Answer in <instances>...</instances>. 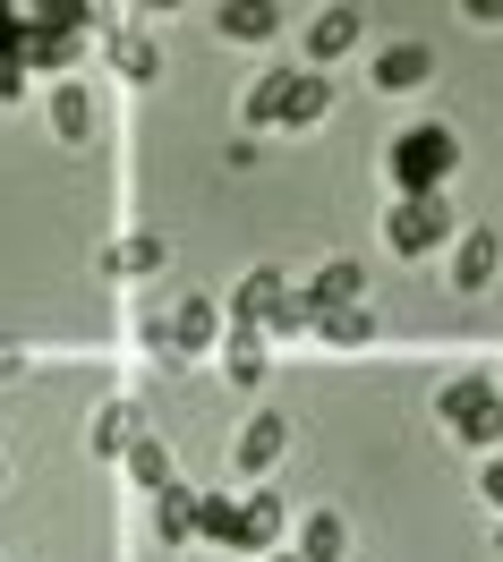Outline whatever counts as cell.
<instances>
[{
  "label": "cell",
  "mask_w": 503,
  "mask_h": 562,
  "mask_svg": "<svg viewBox=\"0 0 503 562\" xmlns=\"http://www.w3.org/2000/svg\"><path fill=\"white\" fill-rule=\"evenodd\" d=\"M333 111V86H324L316 69H265L248 94V120L256 128H308V120H324Z\"/></svg>",
  "instance_id": "obj_1"
},
{
  "label": "cell",
  "mask_w": 503,
  "mask_h": 562,
  "mask_svg": "<svg viewBox=\"0 0 503 562\" xmlns=\"http://www.w3.org/2000/svg\"><path fill=\"white\" fill-rule=\"evenodd\" d=\"M452 162H461V137H452L444 120H418V128H401V137H393V179H401V196H444Z\"/></svg>",
  "instance_id": "obj_2"
},
{
  "label": "cell",
  "mask_w": 503,
  "mask_h": 562,
  "mask_svg": "<svg viewBox=\"0 0 503 562\" xmlns=\"http://www.w3.org/2000/svg\"><path fill=\"white\" fill-rule=\"evenodd\" d=\"M435 418L452 426L461 443H478V452H495V443H503V392H495V375H461V384H444V401H435Z\"/></svg>",
  "instance_id": "obj_3"
},
{
  "label": "cell",
  "mask_w": 503,
  "mask_h": 562,
  "mask_svg": "<svg viewBox=\"0 0 503 562\" xmlns=\"http://www.w3.org/2000/svg\"><path fill=\"white\" fill-rule=\"evenodd\" d=\"M214 341H222V307H214V299H180L163 324L145 316V350L163 358V367H188V358L214 350Z\"/></svg>",
  "instance_id": "obj_4"
},
{
  "label": "cell",
  "mask_w": 503,
  "mask_h": 562,
  "mask_svg": "<svg viewBox=\"0 0 503 562\" xmlns=\"http://www.w3.org/2000/svg\"><path fill=\"white\" fill-rule=\"evenodd\" d=\"M384 231H393V256H427V247H444L461 222H452V205H444V196H401Z\"/></svg>",
  "instance_id": "obj_5"
},
{
  "label": "cell",
  "mask_w": 503,
  "mask_h": 562,
  "mask_svg": "<svg viewBox=\"0 0 503 562\" xmlns=\"http://www.w3.org/2000/svg\"><path fill=\"white\" fill-rule=\"evenodd\" d=\"M495 273H503V239H495V231H461V247H452V281H461V299H478Z\"/></svg>",
  "instance_id": "obj_6"
},
{
  "label": "cell",
  "mask_w": 503,
  "mask_h": 562,
  "mask_svg": "<svg viewBox=\"0 0 503 562\" xmlns=\"http://www.w3.org/2000/svg\"><path fill=\"white\" fill-rule=\"evenodd\" d=\"M359 299H367V273L350 265V256H333V265L308 281V324H316L324 307H359Z\"/></svg>",
  "instance_id": "obj_7"
},
{
  "label": "cell",
  "mask_w": 503,
  "mask_h": 562,
  "mask_svg": "<svg viewBox=\"0 0 503 562\" xmlns=\"http://www.w3.org/2000/svg\"><path fill=\"white\" fill-rule=\"evenodd\" d=\"M427 77H435L427 43H384V52H376V86H384V94H410V86H427Z\"/></svg>",
  "instance_id": "obj_8"
},
{
  "label": "cell",
  "mask_w": 503,
  "mask_h": 562,
  "mask_svg": "<svg viewBox=\"0 0 503 562\" xmlns=\"http://www.w3.org/2000/svg\"><path fill=\"white\" fill-rule=\"evenodd\" d=\"M282 494H248V503H239V537H231V546H239V554H265V546H273V537H282Z\"/></svg>",
  "instance_id": "obj_9"
},
{
  "label": "cell",
  "mask_w": 503,
  "mask_h": 562,
  "mask_svg": "<svg viewBox=\"0 0 503 562\" xmlns=\"http://www.w3.org/2000/svg\"><path fill=\"white\" fill-rule=\"evenodd\" d=\"M111 69L128 77V86H154V77H163V52H154V35H145V26H120V35H111Z\"/></svg>",
  "instance_id": "obj_10"
},
{
  "label": "cell",
  "mask_w": 503,
  "mask_h": 562,
  "mask_svg": "<svg viewBox=\"0 0 503 562\" xmlns=\"http://www.w3.org/2000/svg\"><path fill=\"white\" fill-rule=\"evenodd\" d=\"M52 128H60V145H86L94 128H103L94 94H86V86H60V94H52Z\"/></svg>",
  "instance_id": "obj_11"
},
{
  "label": "cell",
  "mask_w": 503,
  "mask_h": 562,
  "mask_svg": "<svg viewBox=\"0 0 503 562\" xmlns=\"http://www.w3.org/2000/svg\"><path fill=\"white\" fill-rule=\"evenodd\" d=\"M214 26H222V35H239V43H265L273 26H282V9H273V0H222Z\"/></svg>",
  "instance_id": "obj_12"
},
{
  "label": "cell",
  "mask_w": 503,
  "mask_h": 562,
  "mask_svg": "<svg viewBox=\"0 0 503 562\" xmlns=\"http://www.w3.org/2000/svg\"><path fill=\"white\" fill-rule=\"evenodd\" d=\"M282 452H290V418H282V409L248 418V435H239V460H248V469H273Z\"/></svg>",
  "instance_id": "obj_13"
},
{
  "label": "cell",
  "mask_w": 503,
  "mask_h": 562,
  "mask_svg": "<svg viewBox=\"0 0 503 562\" xmlns=\"http://www.w3.org/2000/svg\"><path fill=\"white\" fill-rule=\"evenodd\" d=\"M137 435H145V409H137V401H111L103 418H94V435H86V443H94V452H128Z\"/></svg>",
  "instance_id": "obj_14"
},
{
  "label": "cell",
  "mask_w": 503,
  "mask_h": 562,
  "mask_svg": "<svg viewBox=\"0 0 503 562\" xmlns=\"http://www.w3.org/2000/svg\"><path fill=\"white\" fill-rule=\"evenodd\" d=\"M282 290H290V281L273 273V265H265V273H248V281H239V299H231V316H239V324L256 333V324L273 316V299H282Z\"/></svg>",
  "instance_id": "obj_15"
},
{
  "label": "cell",
  "mask_w": 503,
  "mask_h": 562,
  "mask_svg": "<svg viewBox=\"0 0 503 562\" xmlns=\"http://www.w3.org/2000/svg\"><path fill=\"white\" fill-rule=\"evenodd\" d=\"M188 512H197V494H188V486H163V494H154V537H163V546H188V537H197Z\"/></svg>",
  "instance_id": "obj_16"
},
{
  "label": "cell",
  "mask_w": 503,
  "mask_h": 562,
  "mask_svg": "<svg viewBox=\"0 0 503 562\" xmlns=\"http://www.w3.org/2000/svg\"><path fill=\"white\" fill-rule=\"evenodd\" d=\"M350 554V528L333 520V512H308V528H299V562H342Z\"/></svg>",
  "instance_id": "obj_17"
},
{
  "label": "cell",
  "mask_w": 503,
  "mask_h": 562,
  "mask_svg": "<svg viewBox=\"0 0 503 562\" xmlns=\"http://www.w3.org/2000/svg\"><path fill=\"white\" fill-rule=\"evenodd\" d=\"M350 43H359V9H324L316 26H308V52H316V60H342Z\"/></svg>",
  "instance_id": "obj_18"
},
{
  "label": "cell",
  "mask_w": 503,
  "mask_h": 562,
  "mask_svg": "<svg viewBox=\"0 0 503 562\" xmlns=\"http://www.w3.org/2000/svg\"><path fill=\"white\" fill-rule=\"evenodd\" d=\"M316 333L333 341V350H367V341H376V316H367V307H324Z\"/></svg>",
  "instance_id": "obj_19"
},
{
  "label": "cell",
  "mask_w": 503,
  "mask_h": 562,
  "mask_svg": "<svg viewBox=\"0 0 503 562\" xmlns=\"http://www.w3.org/2000/svg\"><path fill=\"white\" fill-rule=\"evenodd\" d=\"M111 273H128V281L163 273V239H154V231H137V239H120V247H111Z\"/></svg>",
  "instance_id": "obj_20"
},
{
  "label": "cell",
  "mask_w": 503,
  "mask_h": 562,
  "mask_svg": "<svg viewBox=\"0 0 503 562\" xmlns=\"http://www.w3.org/2000/svg\"><path fill=\"white\" fill-rule=\"evenodd\" d=\"M128 477H137L145 494H163V486H171V452H163L154 435H137V443H128Z\"/></svg>",
  "instance_id": "obj_21"
},
{
  "label": "cell",
  "mask_w": 503,
  "mask_h": 562,
  "mask_svg": "<svg viewBox=\"0 0 503 562\" xmlns=\"http://www.w3.org/2000/svg\"><path fill=\"white\" fill-rule=\"evenodd\" d=\"M77 60V35H60V26H26V69H69Z\"/></svg>",
  "instance_id": "obj_22"
},
{
  "label": "cell",
  "mask_w": 503,
  "mask_h": 562,
  "mask_svg": "<svg viewBox=\"0 0 503 562\" xmlns=\"http://www.w3.org/2000/svg\"><path fill=\"white\" fill-rule=\"evenodd\" d=\"M222 367H231V384H256V375H265V341H256L248 324L222 341Z\"/></svg>",
  "instance_id": "obj_23"
},
{
  "label": "cell",
  "mask_w": 503,
  "mask_h": 562,
  "mask_svg": "<svg viewBox=\"0 0 503 562\" xmlns=\"http://www.w3.org/2000/svg\"><path fill=\"white\" fill-rule=\"evenodd\" d=\"M188 520H197V537L231 546V537H239V503H222V494H197V512H188Z\"/></svg>",
  "instance_id": "obj_24"
},
{
  "label": "cell",
  "mask_w": 503,
  "mask_h": 562,
  "mask_svg": "<svg viewBox=\"0 0 503 562\" xmlns=\"http://www.w3.org/2000/svg\"><path fill=\"white\" fill-rule=\"evenodd\" d=\"M26 94V60H0V103H18Z\"/></svg>",
  "instance_id": "obj_25"
},
{
  "label": "cell",
  "mask_w": 503,
  "mask_h": 562,
  "mask_svg": "<svg viewBox=\"0 0 503 562\" xmlns=\"http://www.w3.org/2000/svg\"><path fill=\"white\" fill-rule=\"evenodd\" d=\"M478 486H487V503L503 512V452H487V477H478Z\"/></svg>",
  "instance_id": "obj_26"
},
{
  "label": "cell",
  "mask_w": 503,
  "mask_h": 562,
  "mask_svg": "<svg viewBox=\"0 0 503 562\" xmlns=\"http://www.w3.org/2000/svg\"><path fill=\"white\" fill-rule=\"evenodd\" d=\"M18 367H26V358H18V350H9V341H0V375H18Z\"/></svg>",
  "instance_id": "obj_27"
},
{
  "label": "cell",
  "mask_w": 503,
  "mask_h": 562,
  "mask_svg": "<svg viewBox=\"0 0 503 562\" xmlns=\"http://www.w3.org/2000/svg\"><path fill=\"white\" fill-rule=\"evenodd\" d=\"M495 554H503V520H495Z\"/></svg>",
  "instance_id": "obj_28"
},
{
  "label": "cell",
  "mask_w": 503,
  "mask_h": 562,
  "mask_svg": "<svg viewBox=\"0 0 503 562\" xmlns=\"http://www.w3.org/2000/svg\"><path fill=\"white\" fill-rule=\"evenodd\" d=\"M265 562H299V554H265Z\"/></svg>",
  "instance_id": "obj_29"
}]
</instances>
